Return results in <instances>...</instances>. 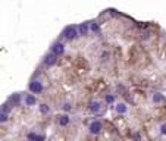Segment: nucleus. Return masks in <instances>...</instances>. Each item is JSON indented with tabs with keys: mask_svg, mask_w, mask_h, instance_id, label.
Instances as JSON below:
<instances>
[{
	"mask_svg": "<svg viewBox=\"0 0 166 141\" xmlns=\"http://www.w3.org/2000/svg\"><path fill=\"white\" fill-rule=\"evenodd\" d=\"M8 119H9V115H8V113H3V112H2V119H0V121H2V124H5V122H6Z\"/></svg>",
	"mask_w": 166,
	"mask_h": 141,
	"instance_id": "19",
	"label": "nucleus"
},
{
	"mask_svg": "<svg viewBox=\"0 0 166 141\" xmlns=\"http://www.w3.org/2000/svg\"><path fill=\"white\" fill-rule=\"evenodd\" d=\"M62 109H63L65 112H71V110H72V106H71V103H65V104L62 106Z\"/></svg>",
	"mask_w": 166,
	"mask_h": 141,
	"instance_id": "18",
	"label": "nucleus"
},
{
	"mask_svg": "<svg viewBox=\"0 0 166 141\" xmlns=\"http://www.w3.org/2000/svg\"><path fill=\"white\" fill-rule=\"evenodd\" d=\"M28 90L31 91V94H34V96H38V94H41L44 91V85L40 79H31L30 84H28Z\"/></svg>",
	"mask_w": 166,
	"mask_h": 141,
	"instance_id": "3",
	"label": "nucleus"
},
{
	"mask_svg": "<svg viewBox=\"0 0 166 141\" xmlns=\"http://www.w3.org/2000/svg\"><path fill=\"white\" fill-rule=\"evenodd\" d=\"M78 32L81 37H87L90 32V22H82L78 25Z\"/></svg>",
	"mask_w": 166,
	"mask_h": 141,
	"instance_id": "8",
	"label": "nucleus"
},
{
	"mask_svg": "<svg viewBox=\"0 0 166 141\" xmlns=\"http://www.w3.org/2000/svg\"><path fill=\"white\" fill-rule=\"evenodd\" d=\"M88 112L91 115H100V113L104 112V104L100 100H97V99H93L88 103Z\"/></svg>",
	"mask_w": 166,
	"mask_h": 141,
	"instance_id": "2",
	"label": "nucleus"
},
{
	"mask_svg": "<svg viewBox=\"0 0 166 141\" xmlns=\"http://www.w3.org/2000/svg\"><path fill=\"white\" fill-rule=\"evenodd\" d=\"M56 63H57V56H56V55H53L52 52H49V53L44 55V57H43V65H44L46 68H52V66H55Z\"/></svg>",
	"mask_w": 166,
	"mask_h": 141,
	"instance_id": "5",
	"label": "nucleus"
},
{
	"mask_svg": "<svg viewBox=\"0 0 166 141\" xmlns=\"http://www.w3.org/2000/svg\"><path fill=\"white\" fill-rule=\"evenodd\" d=\"M25 104L27 106H34L37 104V97L34 94H25Z\"/></svg>",
	"mask_w": 166,
	"mask_h": 141,
	"instance_id": "12",
	"label": "nucleus"
},
{
	"mask_svg": "<svg viewBox=\"0 0 166 141\" xmlns=\"http://www.w3.org/2000/svg\"><path fill=\"white\" fill-rule=\"evenodd\" d=\"M78 35H80L78 27H75V25H68V27L62 31V38H63L65 41H74Z\"/></svg>",
	"mask_w": 166,
	"mask_h": 141,
	"instance_id": "1",
	"label": "nucleus"
},
{
	"mask_svg": "<svg viewBox=\"0 0 166 141\" xmlns=\"http://www.w3.org/2000/svg\"><path fill=\"white\" fill-rule=\"evenodd\" d=\"M53 55H56L57 57L59 56H62L63 53H65V44L62 43V41H55L53 44H52V50H50Z\"/></svg>",
	"mask_w": 166,
	"mask_h": 141,
	"instance_id": "6",
	"label": "nucleus"
},
{
	"mask_svg": "<svg viewBox=\"0 0 166 141\" xmlns=\"http://www.w3.org/2000/svg\"><path fill=\"white\" fill-rule=\"evenodd\" d=\"M27 140L28 141H44V135L43 134H38L35 131H31L27 134Z\"/></svg>",
	"mask_w": 166,
	"mask_h": 141,
	"instance_id": "10",
	"label": "nucleus"
},
{
	"mask_svg": "<svg viewBox=\"0 0 166 141\" xmlns=\"http://www.w3.org/2000/svg\"><path fill=\"white\" fill-rule=\"evenodd\" d=\"M102 131H103V122L102 121L94 119L88 124V132L91 135H99V134H102Z\"/></svg>",
	"mask_w": 166,
	"mask_h": 141,
	"instance_id": "4",
	"label": "nucleus"
},
{
	"mask_svg": "<svg viewBox=\"0 0 166 141\" xmlns=\"http://www.w3.org/2000/svg\"><path fill=\"white\" fill-rule=\"evenodd\" d=\"M56 121H57V125H59L60 128H66V126L71 124V116H69L68 113H65V115H59Z\"/></svg>",
	"mask_w": 166,
	"mask_h": 141,
	"instance_id": "7",
	"label": "nucleus"
},
{
	"mask_svg": "<svg viewBox=\"0 0 166 141\" xmlns=\"http://www.w3.org/2000/svg\"><path fill=\"white\" fill-rule=\"evenodd\" d=\"M160 134L166 135V122H165V124H162V126H160Z\"/></svg>",
	"mask_w": 166,
	"mask_h": 141,
	"instance_id": "20",
	"label": "nucleus"
},
{
	"mask_svg": "<svg viewBox=\"0 0 166 141\" xmlns=\"http://www.w3.org/2000/svg\"><path fill=\"white\" fill-rule=\"evenodd\" d=\"M104 100H106V103H113L115 102V96H112V94H106Z\"/></svg>",
	"mask_w": 166,
	"mask_h": 141,
	"instance_id": "17",
	"label": "nucleus"
},
{
	"mask_svg": "<svg viewBox=\"0 0 166 141\" xmlns=\"http://www.w3.org/2000/svg\"><path fill=\"white\" fill-rule=\"evenodd\" d=\"M38 109H40V113L41 115H49L50 113V107H49V104H46V103H41Z\"/></svg>",
	"mask_w": 166,
	"mask_h": 141,
	"instance_id": "16",
	"label": "nucleus"
},
{
	"mask_svg": "<svg viewBox=\"0 0 166 141\" xmlns=\"http://www.w3.org/2000/svg\"><path fill=\"white\" fill-rule=\"evenodd\" d=\"M21 99H22V94L21 93H13L12 96L8 99V102L13 106V107H16V106H19V103H21Z\"/></svg>",
	"mask_w": 166,
	"mask_h": 141,
	"instance_id": "9",
	"label": "nucleus"
},
{
	"mask_svg": "<svg viewBox=\"0 0 166 141\" xmlns=\"http://www.w3.org/2000/svg\"><path fill=\"white\" fill-rule=\"evenodd\" d=\"M153 103H154V104L166 103V99L163 97V94H160V93H154V94H153Z\"/></svg>",
	"mask_w": 166,
	"mask_h": 141,
	"instance_id": "13",
	"label": "nucleus"
},
{
	"mask_svg": "<svg viewBox=\"0 0 166 141\" xmlns=\"http://www.w3.org/2000/svg\"><path fill=\"white\" fill-rule=\"evenodd\" d=\"M100 60H102L103 63L109 62V60H110V52H109V50H103V52L100 53Z\"/></svg>",
	"mask_w": 166,
	"mask_h": 141,
	"instance_id": "15",
	"label": "nucleus"
},
{
	"mask_svg": "<svg viewBox=\"0 0 166 141\" xmlns=\"http://www.w3.org/2000/svg\"><path fill=\"white\" fill-rule=\"evenodd\" d=\"M115 110H116V113H119V115H125L128 112V106L125 103H118L115 106Z\"/></svg>",
	"mask_w": 166,
	"mask_h": 141,
	"instance_id": "11",
	"label": "nucleus"
},
{
	"mask_svg": "<svg viewBox=\"0 0 166 141\" xmlns=\"http://www.w3.org/2000/svg\"><path fill=\"white\" fill-rule=\"evenodd\" d=\"M90 31H93L94 34H100V25L96 21H91L90 22Z\"/></svg>",
	"mask_w": 166,
	"mask_h": 141,
	"instance_id": "14",
	"label": "nucleus"
}]
</instances>
